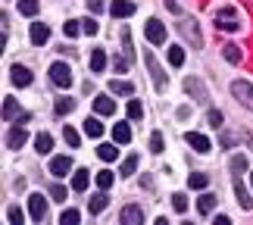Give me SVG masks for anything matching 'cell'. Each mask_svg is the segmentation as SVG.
I'll return each instance as SVG.
<instances>
[{
	"label": "cell",
	"instance_id": "60d3db41",
	"mask_svg": "<svg viewBox=\"0 0 253 225\" xmlns=\"http://www.w3.org/2000/svg\"><path fill=\"white\" fill-rule=\"evenodd\" d=\"M63 32H66V38H75V35L82 32V22H79V19H69V22L63 25Z\"/></svg>",
	"mask_w": 253,
	"mask_h": 225
},
{
	"label": "cell",
	"instance_id": "4fadbf2b",
	"mask_svg": "<svg viewBox=\"0 0 253 225\" xmlns=\"http://www.w3.org/2000/svg\"><path fill=\"white\" fill-rule=\"evenodd\" d=\"M25 138H28V132L22 129V125H13V129H9V135H6V147L9 150H19L25 144Z\"/></svg>",
	"mask_w": 253,
	"mask_h": 225
},
{
	"label": "cell",
	"instance_id": "f546056e",
	"mask_svg": "<svg viewBox=\"0 0 253 225\" xmlns=\"http://www.w3.org/2000/svg\"><path fill=\"white\" fill-rule=\"evenodd\" d=\"M16 116H19V103L13 100V97H3V119H6V122H13Z\"/></svg>",
	"mask_w": 253,
	"mask_h": 225
},
{
	"label": "cell",
	"instance_id": "5bb4252c",
	"mask_svg": "<svg viewBox=\"0 0 253 225\" xmlns=\"http://www.w3.org/2000/svg\"><path fill=\"white\" fill-rule=\"evenodd\" d=\"M125 225H141L144 222V210L138 207V203H128V207L122 210V216H119Z\"/></svg>",
	"mask_w": 253,
	"mask_h": 225
},
{
	"label": "cell",
	"instance_id": "83f0119b",
	"mask_svg": "<svg viewBox=\"0 0 253 225\" xmlns=\"http://www.w3.org/2000/svg\"><path fill=\"white\" fill-rule=\"evenodd\" d=\"M35 147H38V153H50V150H53V138H50L47 132H41V135L35 138Z\"/></svg>",
	"mask_w": 253,
	"mask_h": 225
},
{
	"label": "cell",
	"instance_id": "8992f818",
	"mask_svg": "<svg viewBox=\"0 0 253 225\" xmlns=\"http://www.w3.org/2000/svg\"><path fill=\"white\" fill-rule=\"evenodd\" d=\"M144 35H147L150 44H166V25H163L160 19H147V25H144Z\"/></svg>",
	"mask_w": 253,
	"mask_h": 225
},
{
	"label": "cell",
	"instance_id": "d6986e66",
	"mask_svg": "<svg viewBox=\"0 0 253 225\" xmlns=\"http://www.w3.org/2000/svg\"><path fill=\"white\" fill-rule=\"evenodd\" d=\"M87 184H91V172H87V169H75L72 172V191H87Z\"/></svg>",
	"mask_w": 253,
	"mask_h": 225
},
{
	"label": "cell",
	"instance_id": "7a4b0ae2",
	"mask_svg": "<svg viewBox=\"0 0 253 225\" xmlns=\"http://www.w3.org/2000/svg\"><path fill=\"white\" fill-rule=\"evenodd\" d=\"M144 63H147V69H150V78H153V88L157 91H166V85H169V75H166V69L160 66V60L153 56L150 50L144 53Z\"/></svg>",
	"mask_w": 253,
	"mask_h": 225
},
{
	"label": "cell",
	"instance_id": "681fc988",
	"mask_svg": "<svg viewBox=\"0 0 253 225\" xmlns=\"http://www.w3.org/2000/svg\"><path fill=\"white\" fill-rule=\"evenodd\" d=\"M250 181H253V172H250Z\"/></svg>",
	"mask_w": 253,
	"mask_h": 225
},
{
	"label": "cell",
	"instance_id": "7402d4cb",
	"mask_svg": "<svg viewBox=\"0 0 253 225\" xmlns=\"http://www.w3.org/2000/svg\"><path fill=\"white\" fill-rule=\"evenodd\" d=\"M82 129H84V135H87V138H100V135H103V125H100V119H91V116L84 119V125H82Z\"/></svg>",
	"mask_w": 253,
	"mask_h": 225
},
{
	"label": "cell",
	"instance_id": "ac0fdd59",
	"mask_svg": "<svg viewBox=\"0 0 253 225\" xmlns=\"http://www.w3.org/2000/svg\"><path fill=\"white\" fill-rule=\"evenodd\" d=\"M106 203H110V197H106V191L100 188L97 194H91V200H87V210H91V213H103Z\"/></svg>",
	"mask_w": 253,
	"mask_h": 225
},
{
	"label": "cell",
	"instance_id": "f1b7e54d",
	"mask_svg": "<svg viewBox=\"0 0 253 225\" xmlns=\"http://www.w3.org/2000/svg\"><path fill=\"white\" fill-rule=\"evenodd\" d=\"M97 156H100L103 163H113L116 156H119V150H116V144H100V147H97Z\"/></svg>",
	"mask_w": 253,
	"mask_h": 225
},
{
	"label": "cell",
	"instance_id": "5b68a950",
	"mask_svg": "<svg viewBox=\"0 0 253 225\" xmlns=\"http://www.w3.org/2000/svg\"><path fill=\"white\" fill-rule=\"evenodd\" d=\"M50 82L56 88H72V69L66 63H53L50 66Z\"/></svg>",
	"mask_w": 253,
	"mask_h": 225
},
{
	"label": "cell",
	"instance_id": "3957f363",
	"mask_svg": "<svg viewBox=\"0 0 253 225\" xmlns=\"http://www.w3.org/2000/svg\"><path fill=\"white\" fill-rule=\"evenodd\" d=\"M231 94H235V100L241 106H247V110H253V85L244 82V78H238V82H231Z\"/></svg>",
	"mask_w": 253,
	"mask_h": 225
},
{
	"label": "cell",
	"instance_id": "d6a6232c",
	"mask_svg": "<svg viewBox=\"0 0 253 225\" xmlns=\"http://www.w3.org/2000/svg\"><path fill=\"white\" fill-rule=\"evenodd\" d=\"M169 63L175 66V69H178V66L184 63V47H178V44H172V47H169Z\"/></svg>",
	"mask_w": 253,
	"mask_h": 225
},
{
	"label": "cell",
	"instance_id": "ffe728a7",
	"mask_svg": "<svg viewBox=\"0 0 253 225\" xmlns=\"http://www.w3.org/2000/svg\"><path fill=\"white\" fill-rule=\"evenodd\" d=\"M216 194H200V197H197V210H200V216H210V213L212 210H216Z\"/></svg>",
	"mask_w": 253,
	"mask_h": 225
},
{
	"label": "cell",
	"instance_id": "7dc6e473",
	"mask_svg": "<svg viewBox=\"0 0 253 225\" xmlns=\"http://www.w3.org/2000/svg\"><path fill=\"white\" fill-rule=\"evenodd\" d=\"M106 3H103V0H87V9H91V13H100V9H103Z\"/></svg>",
	"mask_w": 253,
	"mask_h": 225
},
{
	"label": "cell",
	"instance_id": "e575fe53",
	"mask_svg": "<svg viewBox=\"0 0 253 225\" xmlns=\"http://www.w3.org/2000/svg\"><path fill=\"white\" fill-rule=\"evenodd\" d=\"M19 13L28 16V19L38 16V0H19Z\"/></svg>",
	"mask_w": 253,
	"mask_h": 225
},
{
	"label": "cell",
	"instance_id": "d4e9b609",
	"mask_svg": "<svg viewBox=\"0 0 253 225\" xmlns=\"http://www.w3.org/2000/svg\"><path fill=\"white\" fill-rule=\"evenodd\" d=\"M72 110H75V100H72V97H60V100L53 103V113L56 116H69Z\"/></svg>",
	"mask_w": 253,
	"mask_h": 225
},
{
	"label": "cell",
	"instance_id": "8fae6325",
	"mask_svg": "<svg viewBox=\"0 0 253 225\" xmlns=\"http://www.w3.org/2000/svg\"><path fill=\"white\" fill-rule=\"evenodd\" d=\"M28 38H32V44H35V47H41V44L50 41V28H47L44 22H35L32 28H28Z\"/></svg>",
	"mask_w": 253,
	"mask_h": 225
},
{
	"label": "cell",
	"instance_id": "9a60e30c",
	"mask_svg": "<svg viewBox=\"0 0 253 225\" xmlns=\"http://www.w3.org/2000/svg\"><path fill=\"white\" fill-rule=\"evenodd\" d=\"M72 172V160L69 156H53L50 160V175H56V179H63V175Z\"/></svg>",
	"mask_w": 253,
	"mask_h": 225
},
{
	"label": "cell",
	"instance_id": "bcb514c9",
	"mask_svg": "<svg viewBox=\"0 0 253 225\" xmlns=\"http://www.w3.org/2000/svg\"><path fill=\"white\" fill-rule=\"evenodd\" d=\"M207 119H210V125H216V129H219V125H222V113H219V110H210Z\"/></svg>",
	"mask_w": 253,
	"mask_h": 225
},
{
	"label": "cell",
	"instance_id": "d590c367",
	"mask_svg": "<svg viewBox=\"0 0 253 225\" xmlns=\"http://www.w3.org/2000/svg\"><path fill=\"white\" fill-rule=\"evenodd\" d=\"M134 169H138V153H131V156H125L122 160V175H134Z\"/></svg>",
	"mask_w": 253,
	"mask_h": 225
},
{
	"label": "cell",
	"instance_id": "c3c4849f",
	"mask_svg": "<svg viewBox=\"0 0 253 225\" xmlns=\"http://www.w3.org/2000/svg\"><path fill=\"white\" fill-rule=\"evenodd\" d=\"M113 69L116 72H125V69H128V60H119V56H116V60H113Z\"/></svg>",
	"mask_w": 253,
	"mask_h": 225
},
{
	"label": "cell",
	"instance_id": "b9f144b4",
	"mask_svg": "<svg viewBox=\"0 0 253 225\" xmlns=\"http://www.w3.org/2000/svg\"><path fill=\"white\" fill-rule=\"evenodd\" d=\"M163 147H166V144H163V135L153 132V135H150V150H153V153H163Z\"/></svg>",
	"mask_w": 253,
	"mask_h": 225
},
{
	"label": "cell",
	"instance_id": "ba28073f",
	"mask_svg": "<svg viewBox=\"0 0 253 225\" xmlns=\"http://www.w3.org/2000/svg\"><path fill=\"white\" fill-rule=\"evenodd\" d=\"M28 216H32L35 222H41L47 216V200H44V194H32L28 197Z\"/></svg>",
	"mask_w": 253,
	"mask_h": 225
},
{
	"label": "cell",
	"instance_id": "f6af8a7d",
	"mask_svg": "<svg viewBox=\"0 0 253 225\" xmlns=\"http://www.w3.org/2000/svg\"><path fill=\"white\" fill-rule=\"evenodd\" d=\"M50 197H53V200H63V203H66V188H63L60 181H56V184H50Z\"/></svg>",
	"mask_w": 253,
	"mask_h": 225
},
{
	"label": "cell",
	"instance_id": "30bf717a",
	"mask_svg": "<svg viewBox=\"0 0 253 225\" xmlns=\"http://www.w3.org/2000/svg\"><path fill=\"white\" fill-rule=\"evenodd\" d=\"M184 141H188L197 153H210V150H212L210 138H207V135H200V132H188V135H184Z\"/></svg>",
	"mask_w": 253,
	"mask_h": 225
},
{
	"label": "cell",
	"instance_id": "2e32d148",
	"mask_svg": "<svg viewBox=\"0 0 253 225\" xmlns=\"http://www.w3.org/2000/svg\"><path fill=\"white\" fill-rule=\"evenodd\" d=\"M235 197H238V203L244 210H253V197H250V191L244 188V181H241V175H235Z\"/></svg>",
	"mask_w": 253,
	"mask_h": 225
},
{
	"label": "cell",
	"instance_id": "8d00e7d4",
	"mask_svg": "<svg viewBox=\"0 0 253 225\" xmlns=\"http://www.w3.org/2000/svg\"><path fill=\"white\" fill-rule=\"evenodd\" d=\"M122 47H125V60H134V47H131V32L122 28Z\"/></svg>",
	"mask_w": 253,
	"mask_h": 225
},
{
	"label": "cell",
	"instance_id": "4dcf8cb0",
	"mask_svg": "<svg viewBox=\"0 0 253 225\" xmlns=\"http://www.w3.org/2000/svg\"><path fill=\"white\" fill-rule=\"evenodd\" d=\"M228 169L235 172V175L247 172V156H244V153H235V156H231V163H228Z\"/></svg>",
	"mask_w": 253,
	"mask_h": 225
},
{
	"label": "cell",
	"instance_id": "ee69618b",
	"mask_svg": "<svg viewBox=\"0 0 253 225\" xmlns=\"http://www.w3.org/2000/svg\"><path fill=\"white\" fill-rule=\"evenodd\" d=\"M172 207L178 213H184V210H188V197H184V194H172Z\"/></svg>",
	"mask_w": 253,
	"mask_h": 225
},
{
	"label": "cell",
	"instance_id": "603a6c76",
	"mask_svg": "<svg viewBox=\"0 0 253 225\" xmlns=\"http://www.w3.org/2000/svg\"><path fill=\"white\" fill-rule=\"evenodd\" d=\"M106 69V50H91V72H103Z\"/></svg>",
	"mask_w": 253,
	"mask_h": 225
},
{
	"label": "cell",
	"instance_id": "6da1fadb",
	"mask_svg": "<svg viewBox=\"0 0 253 225\" xmlns=\"http://www.w3.org/2000/svg\"><path fill=\"white\" fill-rule=\"evenodd\" d=\"M212 22H216L219 32H238V28H241V16H238L235 6H222V9L212 13Z\"/></svg>",
	"mask_w": 253,
	"mask_h": 225
},
{
	"label": "cell",
	"instance_id": "52a82bcc",
	"mask_svg": "<svg viewBox=\"0 0 253 225\" xmlns=\"http://www.w3.org/2000/svg\"><path fill=\"white\" fill-rule=\"evenodd\" d=\"M184 91H188L194 100H200V103H207V100H210L207 88H203V82H200L197 75H188V78H184Z\"/></svg>",
	"mask_w": 253,
	"mask_h": 225
},
{
	"label": "cell",
	"instance_id": "e0dca14e",
	"mask_svg": "<svg viewBox=\"0 0 253 225\" xmlns=\"http://www.w3.org/2000/svg\"><path fill=\"white\" fill-rule=\"evenodd\" d=\"M94 110H97V116H113L116 113V103L110 100V94H97L94 97Z\"/></svg>",
	"mask_w": 253,
	"mask_h": 225
},
{
	"label": "cell",
	"instance_id": "484cf974",
	"mask_svg": "<svg viewBox=\"0 0 253 225\" xmlns=\"http://www.w3.org/2000/svg\"><path fill=\"white\" fill-rule=\"evenodd\" d=\"M94 181H97V188L110 191V188H113V181H116V175H113L110 169H103V172H97V175H94Z\"/></svg>",
	"mask_w": 253,
	"mask_h": 225
},
{
	"label": "cell",
	"instance_id": "4316f807",
	"mask_svg": "<svg viewBox=\"0 0 253 225\" xmlns=\"http://www.w3.org/2000/svg\"><path fill=\"white\" fill-rule=\"evenodd\" d=\"M188 184L194 191H207V184H210V175H203V172H194V175H188Z\"/></svg>",
	"mask_w": 253,
	"mask_h": 225
},
{
	"label": "cell",
	"instance_id": "7bdbcfd3",
	"mask_svg": "<svg viewBox=\"0 0 253 225\" xmlns=\"http://www.w3.org/2000/svg\"><path fill=\"white\" fill-rule=\"evenodd\" d=\"M6 219L13 222V225H22L25 216H22V210H19V207H9V210H6Z\"/></svg>",
	"mask_w": 253,
	"mask_h": 225
},
{
	"label": "cell",
	"instance_id": "1f68e13d",
	"mask_svg": "<svg viewBox=\"0 0 253 225\" xmlns=\"http://www.w3.org/2000/svg\"><path fill=\"white\" fill-rule=\"evenodd\" d=\"M222 56H225L228 63H241V56H244V53H241L238 44H225V47H222Z\"/></svg>",
	"mask_w": 253,
	"mask_h": 225
},
{
	"label": "cell",
	"instance_id": "9c48e42d",
	"mask_svg": "<svg viewBox=\"0 0 253 225\" xmlns=\"http://www.w3.org/2000/svg\"><path fill=\"white\" fill-rule=\"evenodd\" d=\"M134 9H138L134 0H113V3H110V13L116 19H128V16H134Z\"/></svg>",
	"mask_w": 253,
	"mask_h": 225
},
{
	"label": "cell",
	"instance_id": "f35d334b",
	"mask_svg": "<svg viewBox=\"0 0 253 225\" xmlns=\"http://www.w3.org/2000/svg\"><path fill=\"white\" fill-rule=\"evenodd\" d=\"M82 219V213L79 210H63V216H60V225H75Z\"/></svg>",
	"mask_w": 253,
	"mask_h": 225
},
{
	"label": "cell",
	"instance_id": "44dd1931",
	"mask_svg": "<svg viewBox=\"0 0 253 225\" xmlns=\"http://www.w3.org/2000/svg\"><path fill=\"white\" fill-rule=\"evenodd\" d=\"M113 141H116V144H128V141H131L128 122H116V125H113Z\"/></svg>",
	"mask_w": 253,
	"mask_h": 225
},
{
	"label": "cell",
	"instance_id": "cb8c5ba5",
	"mask_svg": "<svg viewBox=\"0 0 253 225\" xmlns=\"http://www.w3.org/2000/svg\"><path fill=\"white\" fill-rule=\"evenodd\" d=\"M110 91L119 94V97H131L134 94V85L131 82H116V78H113V82H110Z\"/></svg>",
	"mask_w": 253,
	"mask_h": 225
},
{
	"label": "cell",
	"instance_id": "ab89813d",
	"mask_svg": "<svg viewBox=\"0 0 253 225\" xmlns=\"http://www.w3.org/2000/svg\"><path fill=\"white\" fill-rule=\"evenodd\" d=\"M82 32H84V35H97V32H100L97 19H91V16H87V19H82Z\"/></svg>",
	"mask_w": 253,
	"mask_h": 225
},
{
	"label": "cell",
	"instance_id": "74e56055",
	"mask_svg": "<svg viewBox=\"0 0 253 225\" xmlns=\"http://www.w3.org/2000/svg\"><path fill=\"white\" fill-rule=\"evenodd\" d=\"M125 113H128V119H141V116H144V106H141V100H128V106H125Z\"/></svg>",
	"mask_w": 253,
	"mask_h": 225
},
{
	"label": "cell",
	"instance_id": "7c38bea8",
	"mask_svg": "<svg viewBox=\"0 0 253 225\" xmlns=\"http://www.w3.org/2000/svg\"><path fill=\"white\" fill-rule=\"evenodd\" d=\"M9 82L16 88H28L32 85V72H28L25 66H9Z\"/></svg>",
	"mask_w": 253,
	"mask_h": 225
},
{
	"label": "cell",
	"instance_id": "836d02e7",
	"mask_svg": "<svg viewBox=\"0 0 253 225\" xmlns=\"http://www.w3.org/2000/svg\"><path fill=\"white\" fill-rule=\"evenodd\" d=\"M63 138H66V144H69V147H79V144H82L79 132H75L72 125H63Z\"/></svg>",
	"mask_w": 253,
	"mask_h": 225
},
{
	"label": "cell",
	"instance_id": "277c9868",
	"mask_svg": "<svg viewBox=\"0 0 253 225\" xmlns=\"http://www.w3.org/2000/svg\"><path fill=\"white\" fill-rule=\"evenodd\" d=\"M178 32L184 35V41H191L194 50H200V47H203V35H200V28H197V22H194V19H184V22L178 25Z\"/></svg>",
	"mask_w": 253,
	"mask_h": 225
}]
</instances>
